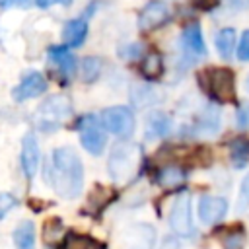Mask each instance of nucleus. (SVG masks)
Wrapping results in <instances>:
<instances>
[{"label":"nucleus","instance_id":"obj_33","mask_svg":"<svg viewBox=\"0 0 249 249\" xmlns=\"http://www.w3.org/2000/svg\"><path fill=\"white\" fill-rule=\"evenodd\" d=\"M89 249H101V247H99V245H97L95 241H91V245H89Z\"/></svg>","mask_w":249,"mask_h":249},{"label":"nucleus","instance_id":"obj_29","mask_svg":"<svg viewBox=\"0 0 249 249\" xmlns=\"http://www.w3.org/2000/svg\"><path fill=\"white\" fill-rule=\"evenodd\" d=\"M247 124H249V109H247V105H241L237 109V126L245 128Z\"/></svg>","mask_w":249,"mask_h":249},{"label":"nucleus","instance_id":"obj_22","mask_svg":"<svg viewBox=\"0 0 249 249\" xmlns=\"http://www.w3.org/2000/svg\"><path fill=\"white\" fill-rule=\"evenodd\" d=\"M41 237H43L45 243H56V241L64 239L66 233H64V224H62V220H58V218H49V220L43 224Z\"/></svg>","mask_w":249,"mask_h":249},{"label":"nucleus","instance_id":"obj_25","mask_svg":"<svg viewBox=\"0 0 249 249\" xmlns=\"http://www.w3.org/2000/svg\"><path fill=\"white\" fill-rule=\"evenodd\" d=\"M91 245V239L82 235V233H68L64 237V247L62 249H89Z\"/></svg>","mask_w":249,"mask_h":249},{"label":"nucleus","instance_id":"obj_8","mask_svg":"<svg viewBox=\"0 0 249 249\" xmlns=\"http://www.w3.org/2000/svg\"><path fill=\"white\" fill-rule=\"evenodd\" d=\"M196 210H198L200 222L206 226H212L228 214V200L224 196H216V195H202L198 198Z\"/></svg>","mask_w":249,"mask_h":249},{"label":"nucleus","instance_id":"obj_16","mask_svg":"<svg viewBox=\"0 0 249 249\" xmlns=\"http://www.w3.org/2000/svg\"><path fill=\"white\" fill-rule=\"evenodd\" d=\"M185 177H187V173L179 165H165L156 175L158 185L163 187V189H175V187H179L185 181Z\"/></svg>","mask_w":249,"mask_h":249},{"label":"nucleus","instance_id":"obj_20","mask_svg":"<svg viewBox=\"0 0 249 249\" xmlns=\"http://www.w3.org/2000/svg\"><path fill=\"white\" fill-rule=\"evenodd\" d=\"M140 72H142L148 80H158V78L161 76V72H163L161 54H160L158 51H150V53L144 56L142 64H140Z\"/></svg>","mask_w":249,"mask_h":249},{"label":"nucleus","instance_id":"obj_14","mask_svg":"<svg viewBox=\"0 0 249 249\" xmlns=\"http://www.w3.org/2000/svg\"><path fill=\"white\" fill-rule=\"evenodd\" d=\"M130 249H152L156 241V230L150 224H136L128 231Z\"/></svg>","mask_w":249,"mask_h":249},{"label":"nucleus","instance_id":"obj_18","mask_svg":"<svg viewBox=\"0 0 249 249\" xmlns=\"http://www.w3.org/2000/svg\"><path fill=\"white\" fill-rule=\"evenodd\" d=\"M171 130V121L167 115L163 113H152L146 124V136L148 138H161L165 134H169Z\"/></svg>","mask_w":249,"mask_h":249},{"label":"nucleus","instance_id":"obj_21","mask_svg":"<svg viewBox=\"0 0 249 249\" xmlns=\"http://www.w3.org/2000/svg\"><path fill=\"white\" fill-rule=\"evenodd\" d=\"M230 160L233 167L241 169L249 163V140L247 138H235L230 144Z\"/></svg>","mask_w":249,"mask_h":249},{"label":"nucleus","instance_id":"obj_15","mask_svg":"<svg viewBox=\"0 0 249 249\" xmlns=\"http://www.w3.org/2000/svg\"><path fill=\"white\" fill-rule=\"evenodd\" d=\"M88 37V23L84 19H70L62 27V39L66 47H80Z\"/></svg>","mask_w":249,"mask_h":249},{"label":"nucleus","instance_id":"obj_19","mask_svg":"<svg viewBox=\"0 0 249 249\" xmlns=\"http://www.w3.org/2000/svg\"><path fill=\"white\" fill-rule=\"evenodd\" d=\"M235 49V29L231 27H224L218 35H216V51L224 60H230Z\"/></svg>","mask_w":249,"mask_h":249},{"label":"nucleus","instance_id":"obj_12","mask_svg":"<svg viewBox=\"0 0 249 249\" xmlns=\"http://www.w3.org/2000/svg\"><path fill=\"white\" fill-rule=\"evenodd\" d=\"M49 58L56 66V70L60 72V76L64 80L74 78V74H76V56L70 53L68 47H62V45L49 47Z\"/></svg>","mask_w":249,"mask_h":249},{"label":"nucleus","instance_id":"obj_2","mask_svg":"<svg viewBox=\"0 0 249 249\" xmlns=\"http://www.w3.org/2000/svg\"><path fill=\"white\" fill-rule=\"evenodd\" d=\"M200 84L206 93L218 103L235 101V76L226 66H214L200 72Z\"/></svg>","mask_w":249,"mask_h":249},{"label":"nucleus","instance_id":"obj_4","mask_svg":"<svg viewBox=\"0 0 249 249\" xmlns=\"http://www.w3.org/2000/svg\"><path fill=\"white\" fill-rule=\"evenodd\" d=\"M99 123L105 130H109L121 138L130 136L134 130V115L128 107H123V105L103 109L99 115Z\"/></svg>","mask_w":249,"mask_h":249},{"label":"nucleus","instance_id":"obj_10","mask_svg":"<svg viewBox=\"0 0 249 249\" xmlns=\"http://www.w3.org/2000/svg\"><path fill=\"white\" fill-rule=\"evenodd\" d=\"M167 16H169V10H167L165 2L150 0L138 16V29L140 31H154L167 21Z\"/></svg>","mask_w":249,"mask_h":249},{"label":"nucleus","instance_id":"obj_5","mask_svg":"<svg viewBox=\"0 0 249 249\" xmlns=\"http://www.w3.org/2000/svg\"><path fill=\"white\" fill-rule=\"evenodd\" d=\"M169 226L181 237H191L195 233L193 212H191V195L181 193L169 210Z\"/></svg>","mask_w":249,"mask_h":249},{"label":"nucleus","instance_id":"obj_3","mask_svg":"<svg viewBox=\"0 0 249 249\" xmlns=\"http://www.w3.org/2000/svg\"><path fill=\"white\" fill-rule=\"evenodd\" d=\"M140 161V148L130 142H119L109 156V175L115 181H126L132 177Z\"/></svg>","mask_w":249,"mask_h":249},{"label":"nucleus","instance_id":"obj_6","mask_svg":"<svg viewBox=\"0 0 249 249\" xmlns=\"http://www.w3.org/2000/svg\"><path fill=\"white\" fill-rule=\"evenodd\" d=\"M78 130H80V142L82 146L91 154V156H99L105 148L107 136L103 132V126L99 123L97 117L93 115H86L80 119L78 123Z\"/></svg>","mask_w":249,"mask_h":249},{"label":"nucleus","instance_id":"obj_32","mask_svg":"<svg viewBox=\"0 0 249 249\" xmlns=\"http://www.w3.org/2000/svg\"><path fill=\"white\" fill-rule=\"evenodd\" d=\"M161 249H181V243H179L175 237H165Z\"/></svg>","mask_w":249,"mask_h":249},{"label":"nucleus","instance_id":"obj_9","mask_svg":"<svg viewBox=\"0 0 249 249\" xmlns=\"http://www.w3.org/2000/svg\"><path fill=\"white\" fill-rule=\"evenodd\" d=\"M45 91H47V80H45V76L41 72H37V70H31L12 89V97L16 101H27V99L39 97Z\"/></svg>","mask_w":249,"mask_h":249},{"label":"nucleus","instance_id":"obj_13","mask_svg":"<svg viewBox=\"0 0 249 249\" xmlns=\"http://www.w3.org/2000/svg\"><path fill=\"white\" fill-rule=\"evenodd\" d=\"M181 43H183L185 53H189L191 56H202V54H206L202 31H200V25L196 21L185 25V29L181 33Z\"/></svg>","mask_w":249,"mask_h":249},{"label":"nucleus","instance_id":"obj_27","mask_svg":"<svg viewBox=\"0 0 249 249\" xmlns=\"http://www.w3.org/2000/svg\"><path fill=\"white\" fill-rule=\"evenodd\" d=\"M237 210L247 212L249 210V175L243 179L241 189H239V198H237Z\"/></svg>","mask_w":249,"mask_h":249},{"label":"nucleus","instance_id":"obj_1","mask_svg":"<svg viewBox=\"0 0 249 249\" xmlns=\"http://www.w3.org/2000/svg\"><path fill=\"white\" fill-rule=\"evenodd\" d=\"M51 187L62 198H76L84 187V165L80 156L60 146L51 154Z\"/></svg>","mask_w":249,"mask_h":249},{"label":"nucleus","instance_id":"obj_30","mask_svg":"<svg viewBox=\"0 0 249 249\" xmlns=\"http://www.w3.org/2000/svg\"><path fill=\"white\" fill-rule=\"evenodd\" d=\"M31 4H33V0H4V2H2L4 8H12V6L27 8V6H31Z\"/></svg>","mask_w":249,"mask_h":249},{"label":"nucleus","instance_id":"obj_34","mask_svg":"<svg viewBox=\"0 0 249 249\" xmlns=\"http://www.w3.org/2000/svg\"><path fill=\"white\" fill-rule=\"evenodd\" d=\"M247 89H249V78H247Z\"/></svg>","mask_w":249,"mask_h":249},{"label":"nucleus","instance_id":"obj_31","mask_svg":"<svg viewBox=\"0 0 249 249\" xmlns=\"http://www.w3.org/2000/svg\"><path fill=\"white\" fill-rule=\"evenodd\" d=\"M72 0H35V4L39 6V8H49V6H53V4H62V6H68Z\"/></svg>","mask_w":249,"mask_h":249},{"label":"nucleus","instance_id":"obj_26","mask_svg":"<svg viewBox=\"0 0 249 249\" xmlns=\"http://www.w3.org/2000/svg\"><path fill=\"white\" fill-rule=\"evenodd\" d=\"M18 204V198L12 193H0V220H4Z\"/></svg>","mask_w":249,"mask_h":249},{"label":"nucleus","instance_id":"obj_11","mask_svg":"<svg viewBox=\"0 0 249 249\" xmlns=\"http://www.w3.org/2000/svg\"><path fill=\"white\" fill-rule=\"evenodd\" d=\"M39 160H41V154H39L37 138H35V134L27 132L21 140V169L27 179L35 177V173L39 169Z\"/></svg>","mask_w":249,"mask_h":249},{"label":"nucleus","instance_id":"obj_17","mask_svg":"<svg viewBox=\"0 0 249 249\" xmlns=\"http://www.w3.org/2000/svg\"><path fill=\"white\" fill-rule=\"evenodd\" d=\"M14 245L16 249H35V226L33 222L25 220L18 224L14 230Z\"/></svg>","mask_w":249,"mask_h":249},{"label":"nucleus","instance_id":"obj_28","mask_svg":"<svg viewBox=\"0 0 249 249\" xmlns=\"http://www.w3.org/2000/svg\"><path fill=\"white\" fill-rule=\"evenodd\" d=\"M237 58L241 62H247L249 60V29L243 31V35H241V41L237 45Z\"/></svg>","mask_w":249,"mask_h":249},{"label":"nucleus","instance_id":"obj_24","mask_svg":"<svg viewBox=\"0 0 249 249\" xmlns=\"http://www.w3.org/2000/svg\"><path fill=\"white\" fill-rule=\"evenodd\" d=\"M101 72V60L97 56H88L82 60V76L86 82H95Z\"/></svg>","mask_w":249,"mask_h":249},{"label":"nucleus","instance_id":"obj_23","mask_svg":"<svg viewBox=\"0 0 249 249\" xmlns=\"http://www.w3.org/2000/svg\"><path fill=\"white\" fill-rule=\"evenodd\" d=\"M222 247L224 249H245V231H243V228L230 230L222 239Z\"/></svg>","mask_w":249,"mask_h":249},{"label":"nucleus","instance_id":"obj_7","mask_svg":"<svg viewBox=\"0 0 249 249\" xmlns=\"http://www.w3.org/2000/svg\"><path fill=\"white\" fill-rule=\"evenodd\" d=\"M68 113H70V101L64 95H54V97H49L47 101L41 103L39 111L35 113V119L39 121L41 128H53Z\"/></svg>","mask_w":249,"mask_h":249}]
</instances>
